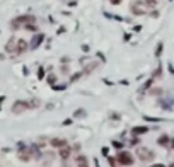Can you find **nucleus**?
I'll use <instances>...</instances> for the list:
<instances>
[{"mask_svg": "<svg viewBox=\"0 0 174 167\" xmlns=\"http://www.w3.org/2000/svg\"><path fill=\"white\" fill-rule=\"evenodd\" d=\"M36 22V17L34 16H19L16 17V19L10 22V26H12V29H19L21 26H26V24H34Z\"/></svg>", "mask_w": 174, "mask_h": 167, "instance_id": "f257e3e1", "label": "nucleus"}, {"mask_svg": "<svg viewBox=\"0 0 174 167\" xmlns=\"http://www.w3.org/2000/svg\"><path fill=\"white\" fill-rule=\"evenodd\" d=\"M137 157H138L142 162H152L155 159V154L147 147H138L137 148Z\"/></svg>", "mask_w": 174, "mask_h": 167, "instance_id": "f03ea898", "label": "nucleus"}, {"mask_svg": "<svg viewBox=\"0 0 174 167\" xmlns=\"http://www.w3.org/2000/svg\"><path fill=\"white\" fill-rule=\"evenodd\" d=\"M116 160H118L121 165H133V162H135L133 160V155L130 154V152H126V150H119Z\"/></svg>", "mask_w": 174, "mask_h": 167, "instance_id": "7ed1b4c3", "label": "nucleus"}, {"mask_svg": "<svg viewBox=\"0 0 174 167\" xmlns=\"http://www.w3.org/2000/svg\"><path fill=\"white\" fill-rule=\"evenodd\" d=\"M26 109H31V106H29V101H16L12 106V112L14 114H21L22 111Z\"/></svg>", "mask_w": 174, "mask_h": 167, "instance_id": "20e7f679", "label": "nucleus"}, {"mask_svg": "<svg viewBox=\"0 0 174 167\" xmlns=\"http://www.w3.org/2000/svg\"><path fill=\"white\" fill-rule=\"evenodd\" d=\"M143 5H145V3L142 2V0H135V2H133L132 5H130V10H132V12L135 14V16H143V14H145Z\"/></svg>", "mask_w": 174, "mask_h": 167, "instance_id": "39448f33", "label": "nucleus"}, {"mask_svg": "<svg viewBox=\"0 0 174 167\" xmlns=\"http://www.w3.org/2000/svg\"><path fill=\"white\" fill-rule=\"evenodd\" d=\"M27 43L24 41V39H17V45H16V53L17 55H22V53L27 51Z\"/></svg>", "mask_w": 174, "mask_h": 167, "instance_id": "423d86ee", "label": "nucleus"}, {"mask_svg": "<svg viewBox=\"0 0 174 167\" xmlns=\"http://www.w3.org/2000/svg\"><path fill=\"white\" fill-rule=\"evenodd\" d=\"M50 145L55 147V148H63V147H67V140H63V138H51V140H50Z\"/></svg>", "mask_w": 174, "mask_h": 167, "instance_id": "0eeeda50", "label": "nucleus"}, {"mask_svg": "<svg viewBox=\"0 0 174 167\" xmlns=\"http://www.w3.org/2000/svg\"><path fill=\"white\" fill-rule=\"evenodd\" d=\"M43 39H45V36H43V34H36L34 38H32V41H31V50L38 48V46L43 43Z\"/></svg>", "mask_w": 174, "mask_h": 167, "instance_id": "6e6552de", "label": "nucleus"}, {"mask_svg": "<svg viewBox=\"0 0 174 167\" xmlns=\"http://www.w3.org/2000/svg\"><path fill=\"white\" fill-rule=\"evenodd\" d=\"M132 133L133 135H143V133H148V126H133Z\"/></svg>", "mask_w": 174, "mask_h": 167, "instance_id": "1a4fd4ad", "label": "nucleus"}, {"mask_svg": "<svg viewBox=\"0 0 174 167\" xmlns=\"http://www.w3.org/2000/svg\"><path fill=\"white\" fill-rule=\"evenodd\" d=\"M16 45H17V39L10 38L9 43L5 45V51H14V53H16Z\"/></svg>", "mask_w": 174, "mask_h": 167, "instance_id": "9d476101", "label": "nucleus"}, {"mask_svg": "<svg viewBox=\"0 0 174 167\" xmlns=\"http://www.w3.org/2000/svg\"><path fill=\"white\" fill-rule=\"evenodd\" d=\"M19 159L22 162H29V160H31V154L27 152V148H26V150H21L19 152Z\"/></svg>", "mask_w": 174, "mask_h": 167, "instance_id": "9b49d317", "label": "nucleus"}, {"mask_svg": "<svg viewBox=\"0 0 174 167\" xmlns=\"http://www.w3.org/2000/svg\"><path fill=\"white\" fill-rule=\"evenodd\" d=\"M60 155H61V159H65V160H67V159H68V155H70V148H68V147L60 148Z\"/></svg>", "mask_w": 174, "mask_h": 167, "instance_id": "f8f14e48", "label": "nucleus"}, {"mask_svg": "<svg viewBox=\"0 0 174 167\" xmlns=\"http://www.w3.org/2000/svg\"><path fill=\"white\" fill-rule=\"evenodd\" d=\"M157 143H159V145H162V147H167V143H169V136H167V135H162L161 138L157 140Z\"/></svg>", "mask_w": 174, "mask_h": 167, "instance_id": "ddd939ff", "label": "nucleus"}, {"mask_svg": "<svg viewBox=\"0 0 174 167\" xmlns=\"http://www.w3.org/2000/svg\"><path fill=\"white\" fill-rule=\"evenodd\" d=\"M143 3L147 7H155V5H157V0H143Z\"/></svg>", "mask_w": 174, "mask_h": 167, "instance_id": "4468645a", "label": "nucleus"}, {"mask_svg": "<svg viewBox=\"0 0 174 167\" xmlns=\"http://www.w3.org/2000/svg\"><path fill=\"white\" fill-rule=\"evenodd\" d=\"M161 75H162V68H161V67H157V70L154 72V75H152V79H154V80H155V79H157V77H161Z\"/></svg>", "mask_w": 174, "mask_h": 167, "instance_id": "2eb2a0df", "label": "nucleus"}, {"mask_svg": "<svg viewBox=\"0 0 174 167\" xmlns=\"http://www.w3.org/2000/svg\"><path fill=\"white\" fill-rule=\"evenodd\" d=\"M148 94H150V96H159V94H162V89H152Z\"/></svg>", "mask_w": 174, "mask_h": 167, "instance_id": "dca6fc26", "label": "nucleus"}, {"mask_svg": "<svg viewBox=\"0 0 174 167\" xmlns=\"http://www.w3.org/2000/svg\"><path fill=\"white\" fill-rule=\"evenodd\" d=\"M161 53H162V43H159L157 50H155V56H161Z\"/></svg>", "mask_w": 174, "mask_h": 167, "instance_id": "f3484780", "label": "nucleus"}, {"mask_svg": "<svg viewBox=\"0 0 174 167\" xmlns=\"http://www.w3.org/2000/svg\"><path fill=\"white\" fill-rule=\"evenodd\" d=\"M143 119H147V121H152V123H157V121H161L159 118H152V116H145Z\"/></svg>", "mask_w": 174, "mask_h": 167, "instance_id": "a211bd4d", "label": "nucleus"}, {"mask_svg": "<svg viewBox=\"0 0 174 167\" xmlns=\"http://www.w3.org/2000/svg\"><path fill=\"white\" fill-rule=\"evenodd\" d=\"M55 82H56V77H55V75H50V77H48V84H50V85H53Z\"/></svg>", "mask_w": 174, "mask_h": 167, "instance_id": "6ab92c4d", "label": "nucleus"}, {"mask_svg": "<svg viewBox=\"0 0 174 167\" xmlns=\"http://www.w3.org/2000/svg\"><path fill=\"white\" fill-rule=\"evenodd\" d=\"M82 77V72H79V74H74V75H72V80H79V79H80Z\"/></svg>", "mask_w": 174, "mask_h": 167, "instance_id": "aec40b11", "label": "nucleus"}, {"mask_svg": "<svg viewBox=\"0 0 174 167\" xmlns=\"http://www.w3.org/2000/svg\"><path fill=\"white\" fill-rule=\"evenodd\" d=\"M82 162H87V159L84 157V155H79V157H77V164H82Z\"/></svg>", "mask_w": 174, "mask_h": 167, "instance_id": "412c9836", "label": "nucleus"}, {"mask_svg": "<svg viewBox=\"0 0 174 167\" xmlns=\"http://www.w3.org/2000/svg\"><path fill=\"white\" fill-rule=\"evenodd\" d=\"M113 145H114V148H118V150L123 148V143H119V141H113Z\"/></svg>", "mask_w": 174, "mask_h": 167, "instance_id": "4be33fe9", "label": "nucleus"}, {"mask_svg": "<svg viewBox=\"0 0 174 167\" xmlns=\"http://www.w3.org/2000/svg\"><path fill=\"white\" fill-rule=\"evenodd\" d=\"M85 111H75V118H79V116H84Z\"/></svg>", "mask_w": 174, "mask_h": 167, "instance_id": "5701e85b", "label": "nucleus"}, {"mask_svg": "<svg viewBox=\"0 0 174 167\" xmlns=\"http://www.w3.org/2000/svg\"><path fill=\"white\" fill-rule=\"evenodd\" d=\"M61 72H63V74H68V67H65V65H63V67H61Z\"/></svg>", "mask_w": 174, "mask_h": 167, "instance_id": "b1692460", "label": "nucleus"}, {"mask_svg": "<svg viewBox=\"0 0 174 167\" xmlns=\"http://www.w3.org/2000/svg\"><path fill=\"white\" fill-rule=\"evenodd\" d=\"M77 167H89V164H87V162H82V164H77Z\"/></svg>", "mask_w": 174, "mask_h": 167, "instance_id": "393cba45", "label": "nucleus"}, {"mask_svg": "<svg viewBox=\"0 0 174 167\" xmlns=\"http://www.w3.org/2000/svg\"><path fill=\"white\" fill-rule=\"evenodd\" d=\"M108 152H109V148H108V147H103V154L108 155Z\"/></svg>", "mask_w": 174, "mask_h": 167, "instance_id": "a878e982", "label": "nucleus"}, {"mask_svg": "<svg viewBox=\"0 0 174 167\" xmlns=\"http://www.w3.org/2000/svg\"><path fill=\"white\" fill-rule=\"evenodd\" d=\"M61 89H65V85H55V90H61Z\"/></svg>", "mask_w": 174, "mask_h": 167, "instance_id": "bb28decb", "label": "nucleus"}, {"mask_svg": "<svg viewBox=\"0 0 174 167\" xmlns=\"http://www.w3.org/2000/svg\"><path fill=\"white\" fill-rule=\"evenodd\" d=\"M43 74H45V70H43V68H39V70H38V75H39V77H43Z\"/></svg>", "mask_w": 174, "mask_h": 167, "instance_id": "cd10ccee", "label": "nucleus"}, {"mask_svg": "<svg viewBox=\"0 0 174 167\" xmlns=\"http://www.w3.org/2000/svg\"><path fill=\"white\" fill-rule=\"evenodd\" d=\"M119 2H121V0H111V3H113V5H118Z\"/></svg>", "mask_w": 174, "mask_h": 167, "instance_id": "c85d7f7f", "label": "nucleus"}, {"mask_svg": "<svg viewBox=\"0 0 174 167\" xmlns=\"http://www.w3.org/2000/svg\"><path fill=\"white\" fill-rule=\"evenodd\" d=\"M152 167H166V165H162V164H154Z\"/></svg>", "mask_w": 174, "mask_h": 167, "instance_id": "c756f323", "label": "nucleus"}, {"mask_svg": "<svg viewBox=\"0 0 174 167\" xmlns=\"http://www.w3.org/2000/svg\"><path fill=\"white\" fill-rule=\"evenodd\" d=\"M169 148H174V138L171 140V147H169Z\"/></svg>", "mask_w": 174, "mask_h": 167, "instance_id": "7c9ffc66", "label": "nucleus"}, {"mask_svg": "<svg viewBox=\"0 0 174 167\" xmlns=\"http://www.w3.org/2000/svg\"><path fill=\"white\" fill-rule=\"evenodd\" d=\"M167 167H174V164H169V165H167Z\"/></svg>", "mask_w": 174, "mask_h": 167, "instance_id": "2f4dec72", "label": "nucleus"}, {"mask_svg": "<svg viewBox=\"0 0 174 167\" xmlns=\"http://www.w3.org/2000/svg\"><path fill=\"white\" fill-rule=\"evenodd\" d=\"M2 101H3V97H0V103H2Z\"/></svg>", "mask_w": 174, "mask_h": 167, "instance_id": "473e14b6", "label": "nucleus"}, {"mask_svg": "<svg viewBox=\"0 0 174 167\" xmlns=\"http://www.w3.org/2000/svg\"><path fill=\"white\" fill-rule=\"evenodd\" d=\"M96 167H99V164H97V162H96Z\"/></svg>", "mask_w": 174, "mask_h": 167, "instance_id": "72a5a7b5", "label": "nucleus"}]
</instances>
